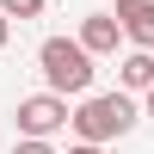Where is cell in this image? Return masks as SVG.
Here are the masks:
<instances>
[{
	"mask_svg": "<svg viewBox=\"0 0 154 154\" xmlns=\"http://www.w3.org/2000/svg\"><path fill=\"white\" fill-rule=\"evenodd\" d=\"M136 117H142V111H136V99L123 93H86L80 99V111H74V123L68 130L80 136V142H93V148H105V142H123V136L136 130Z\"/></svg>",
	"mask_w": 154,
	"mask_h": 154,
	"instance_id": "obj_1",
	"label": "cell"
},
{
	"mask_svg": "<svg viewBox=\"0 0 154 154\" xmlns=\"http://www.w3.org/2000/svg\"><path fill=\"white\" fill-rule=\"evenodd\" d=\"M37 68H43V80H49V93H62V99H86L93 93V56L80 49V37H43L37 43Z\"/></svg>",
	"mask_w": 154,
	"mask_h": 154,
	"instance_id": "obj_2",
	"label": "cell"
},
{
	"mask_svg": "<svg viewBox=\"0 0 154 154\" xmlns=\"http://www.w3.org/2000/svg\"><path fill=\"white\" fill-rule=\"evenodd\" d=\"M12 117H19V130L31 136V142H49L56 130H68V123H74V111H68V99H62V93H31V99H19Z\"/></svg>",
	"mask_w": 154,
	"mask_h": 154,
	"instance_id": "obj_3",
	"label": "cell"
},
{
	"mask_svg": "<svg viewBox=\"0 0 154 154\" xmlns=\"http://www.w3.org/2000/svg\"><path fill=\"white\" fill-rule=\"evenodd\" d=\"M117 43H123L117 12H86V19H80V49H86V56H117Z\"/></svg>",
	"mask_w": 154,
	"mask_h": 154,
	"instance_id": "obj_4",
	"label": "cell"
},
{
	"mask_svg": "<svg viewBox=\"0 0 154 154\" xmlns=\"http://www.w3.org/2000/svg\"><path fill=\"white\" fill-rule=\"evenodd\" d=\"M117 25L136 49H154V0H117Z\"/></svg>",
	"mask_w": 154,
	"mask_h": 154,
	"instance_id": "obj_5",
	"label": "cell"
},
{
	"mask_svg": "<svg viewBox=\"0 0 154 154\" xmlns=\"http://www.w3.org/2000/svg\"><path fill=\"white\" fill-rule=\"evenodd\" d=\"M117 80H123V93H154V49H130L117 62Z\"/></svg>",
	"mask_w": 154,
	"mask_h": 154,
	"instance_id": "obj_6",
	"label": "cell"
},
{
	"mask_svg": "<svg viewBox=\"0 0 154 154\" xmlns=\"http://www.w3.org/2000/svg\"><path fill=\"white\" fill-rule=\"evenodd\" d=\"M6 19H43V0H0Z\"/></svg>",
	"mask_w": 154,
	"mask_h": 154,
	"instance_id": "obj_7",
	"label": "cell"
},
{
	"mask_svg": "<svg viewBox=\"0 0 154 154\" xmlns=\"http://www.w3.org/2000/svg\"><path fill=\"white\" fill-rule=\"evenodd\" d=\"M12 154H56L49 142H31V136H25V142H12Z\"/></svg>",
	"mask_w": 154,
	"mask_h": 154,
	"instance_id": "obj_8",
	"label": "cell"
},
{
	"mask_svg": "<svg viewBox=\"0 0 154 154\" xmlns=\"http://www.w3.org/2000/svg\"><path fill=\"white\" fill-rule=\"evenodd\" d=\"M6 37H12V19H6V12H0V49H6Z\"/></svg>",
	"mask_w": 154,
	"mask_h": 154,
	"instance_id": "obj_9",
	"label": "cell"
},
{
	"mask_svg": "<svg viewBox=\"0 0 154 154\" xmlns=\"http://www.w3.org/2000/svg\"><path fill=\"white\" fill-rule=\"evenodd\" d=\"M68 154H105V148H93V142H74V148H68Z\"/></svg>",
	"mask_w": 154,
	"mask_h": 154,
	"instance_id": "obj_10",
	"label": "cell"
},
{
	"mask_svg": "<svg viewBox=\"0 0 154 154\" xmlns=\"http://www.w3.org/2000/svg\"><path fill=\"white\" fill-rule=\"evenodd\" d=\"M142 117H148V123H154V93H142Z\"/></svg>",
	"mask_w": 154,
	"mask_h": 154,
	"instance_id": "obj_11",
	"label": "cell"
}]
</instances>
